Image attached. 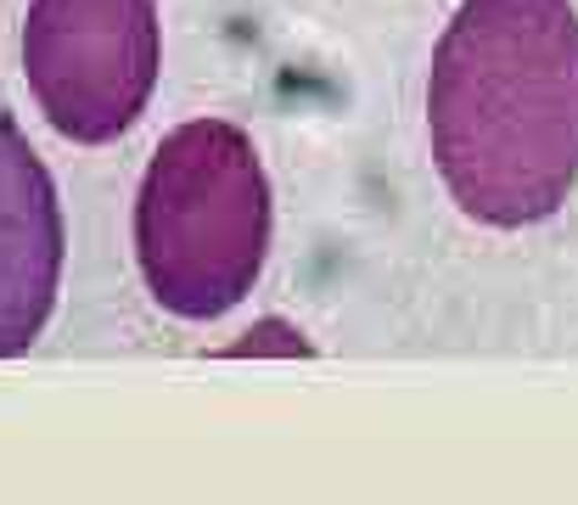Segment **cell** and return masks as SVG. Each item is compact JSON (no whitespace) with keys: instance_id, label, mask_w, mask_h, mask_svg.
<instances>
[{"instance_id":"1","label":"cell","mask_w":578,"mask_h":505,"mask_svg":"<svg viewBox=\"0 0 578 505\" xmlns=\"http://www.w3.org/2000/svg\"><path fill=\"white\" fill-rule=\"evenodd\" d=\"M433 163L494 230L550 219L578 186V12L567 0H461L427 73Z\"/></svg>"},{"instance_id":"2","label":"cell","mask_w":578,"mask_h":505,"mask_svg":"<svg viewBox=\"0 0 578 505\" xmlns=\"http://www.w3.org/2000/svg\"><path fill=\"white\" fill-rule=\"evenodd\" d=\"M265 252L270 181L247 130L230 118H192L163 135L135 197L146 292L180 320H214L254 292Z\"/></svg>"},{"instance_id":"3","label":"cell","mask_w":578,"mask_h":505,"mask_svg":"<svg viewBox=\"0 0 578 505\" xmlns=\"http://www.w3.org/2000/svg\"><path fill=\"white\" fill-rule=\"evenodd\" d=\"M157 0H34L23 23V73L56 135L107 146L157 91Z\"/></svg>"},{"instance_id":"4","label":"cell","mask_w":578,"mask_h":505,"mask_svg":"<svg viewBox=\"0 0 578 505\" xmlns=\"http://www.w3.org/2000/svg\"><path fill=\"white\" fill-rule=\"evenodd\" d=\"M62 287V203L51 168L0 113V360L40 343Z\"/></svg>"}]
</instances>
